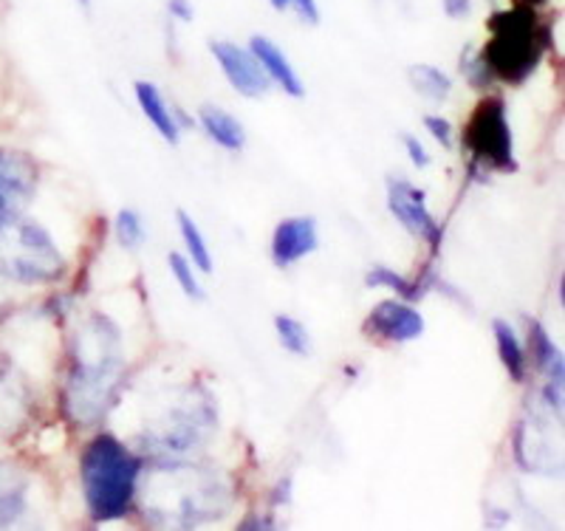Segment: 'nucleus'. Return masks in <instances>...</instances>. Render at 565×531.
I'll return each instance as SVG.
<instances>
[{
	"mask_svg": "<svg viewBox=\"0 0 565 531\" xmlns=\"http://www.w3.org/2000/svg\"><path fill=\"white\" fill-rule=\"evenodd\" d=\"M168 14L170 20H179V23H193L195 18L193 0H168Z\"/></svg>",
	"mask_w": 565,
	"mask_h": 531,
	"instance_id": "obj_27",
	"label": "nucleus"
},
{
	"mask_svg": "<svg viewBox=\"0 0 565 531\" xmlns=\"http://www.w3.org/2000/svg\"><path fill=\"white\" fill-rule=\"evenodd\" d=\"M29 509V478L14 464L0 461V529L18 523Z\"/></svg>",
	"mask_w": 565,
	"mask_h": 531,
	"instance_id": "obj_15",
	"label": "nucleus"
},
{
	"mask_svg": "<svg viewBox=\"0 0 565 531\" xmlns=\"http://www.w3.org/2000/svg\"><path fill=\"white\" fill-rule=\"evenodd\" d=\"M175 224H179L181 241H184V255L190 257V263H193L201 275H210L212 249H210V244H206V237H204V232H201V226L195 224L193 215L184 210L175 212Z\"/></svg>",
	"mask_w": 565,
	"mask_h": 531,
	"instance_id": "obj_19",
	"label": "nucleus"
},
{
	"mask_svg": "<svg viewBox=\"0 0 565 531\" xmlns=\"http://www.w3.org/2000/svg\"><path fill=\"white\" fill-rule=\"evenodd\" d=\"M122 379V337L105 314H90L74 337L65 413L74 424H94L116 402Z\"/></svg>",
	"mask_w": 565,
	"mask_h": 531,
	"instance_id": "obj_1",
	"label": "nucleus"
},
{
	"mask_svg": "<svg viewBox=\"0 0 565 531\" xmlns=\"http://www.w3.org/2000/svg\"><path fill=\"white\" fill-rule=\"evenodd\" d=\"M134 94H136V103H139V110L145 114V119L153 125L156 134L168 141V145H179L181 128L179 123H175L173 105L164 99V94H161L153 83H148V79H136Z\"/></svg>",
	"mask_w": 565,
	"mask_h": 531,
	"instance_id": "obj_13",
	"label": "nucleus"
},
{
	"mask_svg": "<svg viewBox=\"0 0 565 531\" xmlns=\"http://www.w3.org/2000/svg\"><path fill=\"white\" fill-rule=\"evenodd\" d=\"M269 7L275 9V12H286V9H289V0H269Z\"/></svg>",
	"mask_w": 565,
	"mask_h": 531,
	"instance_id": "obj_29",
	"label": "nucleus"
},
{
	"mask_svg": "<svg viewBox=\"0 0 565 531\" xmlns=\"http://www.w3.org/2000/svg\"><path fill=\"white\" fill-rule=\"evenodd\" d=\"M489 43L483 45V60L494 79L509 85L526 83L546 52V26H540L532 7H512L507 12H494L489 20Z\"/></svg>",
	"mask_w": 565,
	"mask_h": 531,
	"instance_id": "obj_3",
	"label": "nucleus"
},
{
	"mask_svg": "<svg viewBox=\"0 0 565 531\" xmlns=\"http://www.w3.org/2000/svg\"><path fill=\"white\" fill-rule=\"evenodd\" d=\"M145 458L114 433H99L79 455V484L90 520L110 523L134 509Z\"/></svg>",
	"mask_w": 565,
	"mask_h": 531,
	"instance_id": "obj_2",
	"label": "nucleus"
},
{
	"mask_svg": "<svg viewBox=\"0 0 565 531\" xmlns=\"http://www.w3.org/2000/svg\"><path fill=\"white\" fill-rule=\"evenodd\" d=\"M77 3H79V7H83V9H90V0H77Z\"/></svg>",
	"mask_w": 565,
	"mask_h": 531,
	"instance_id": "obj_30",
	"label": "nucleus"
},
{
	"mask_svg": "<svg viewBox=\"0 0 565 531\" xmlns=\"http://www.w3.org/2000/svg\"><path fill=\"white\" fill-rule=\"evenodd\" d=\"M472 0H441V12L450 20H467L472 14Z\"/></svg>",
	"mask_w": 565,
	"mask_h": 531,
	"instance_id": "obj_28",
	"label": "nucleus"
},
{
	"mask_svg": "<svg viewBox=\"0 0 565 531\" xmlns=\"http://www.w3.org/2000/svg\"><path fill=\"white\" fill-rule=\"evenodd\" d=\"M402 145H405L407 159H411L413 167H418V170H424V167H430V161H433V159H430V150L424 148L422 139H418V136L405 134V136H402Z\"/></svg>",
	"mask_w": 565,
	"mask_h": 531,
	"instance_id": "obj_25",
	"label": "nucleus"
},
{
	"mask_svg": "<svg viewBox=\"0 0 565 531\" xmlns=\"http://www.w3.org/2000/svg\"><path fill=\"white\" fill-rule=\"evenodd\" d=\"M289 9L306 26H317L320 23V3L317 0H289Z\"/></svg>",
	"mask_w": 565,
	"mask_h": 531,
	"instance_id": "obj_26",
	"label": "nucleus"
},
{
	"mask_svg": "<svg viewBox=\"0 0 565 531\" xmlns=\"http://www.w3.org/2000/svg\"><path fill=\"white\" fill-rule=\"evenodd\" d=\"M387 210L416 241L430 244L433 249L441 246L444 226L438 224L436 215L427 206V192L422 187H416L407 179L387 181Z\"/></svg>",
	"mask_w": 565,
	"mask_h": 531,
	"instance_id": "obj_8",
	"label": "nucleus"
},
{
	"mask_svg": "<svg viewBox=\"0 0 565 531\" xmlns=\"http://www.w3.org/2000/svg\"><path fill=\"white\" fill-rule=\"evenodd\" d=\"M275 333L282 351H289L291 357H309L311 353V333L302 326L297 317L289 314H277L275 317Z\"/></svg>",
	"mask_w": 565,
	"mask_h": 531,
	"instance_id": "obj_20",
	"label": "nucleus"
},
{
	"mask_svg": "<svg viewBox=\"0 0 565 531\" xmlns=\"http://www.w3.org/2000/svg\"><path fill=\"white\" fill-rule=\"evenodd\" d=\"M365 286L367 288H387V291H393L396 297H402V300H411V302H416L418 297L427 295V280L413 283L411 277L398 275V272H393L391 266H385V263H376V266H371V269L365 272Z\"/></svg>",
	"mask_w": 565,
	"mask_h": 531,
	"instance_id": "obj_18",
	"label": "nucleus"
},
{
	"mask_svg": "<svg viewBox=\"0 0 565 531\" xmlns=\"http://www.w3.org/2000/svg\"><path fill=\"white\" fill-rule=\"evenodd\" d=\"M463 148H467L472 170L483 173H518V156H514V136L509 125L507 103L501 96H487L469 116L463 130Z\"/></svg>",
	"mask_w": 565,
	"mask_h": 531,
	"instance_id": "obj_6",
	"label": "nucleus"
},
{
	"mask_svg": "<svg viewBox=\"0 0 565 531\" xmlns=\"http://www.w3.org/2000/svg\"><path fill=\"white\" fill-rule=\"evenodd\" d=\"M40 167L26 150L0 148V226L23 219L38 195Z\"/></svg>",
	"mask_w": 565,
	"mask_h": 531,
	"instance_id": "obj_7",
	"label": "nucleus"
},
{
	"mask_svg": "<svg viewBox=\"0 0 565 531\" xmlns=\"http://www.w3.org/2000/svg\"><path fill=\"white\" fill-rule=\"evenodd\" d=\"M407 83L416 91L418 96H424L427 103H447L452 94V77L447 71H441L438 65L430 63H416L407 68Z\"/></svg>",
	"mask_w": 565,
	"mask_h": 531,
	"instance_id": "obj_17",
	"label": "nucleus"
},
{
	"mask_svg": "<svg viewBox=\"0 0 565 531\" xmlns=\"http://www.w3.org/2000/svg\"><path fill=\"white\" fill-rule=\"evenodd\" d=\"M114 235L119 246L128 252H136L145 244V221L136 210H119L114 221Z\"/></svg>",
	"mask_w": 565,
	"mask_h": 531,
	"instance_id": "obj_22",
	"label": "nucleus"
},
{
	"mask_svg": "<svg viewBox=\"0 0 565 531\" xmlns=\"http://www.w3.org/2000/svg\"><path fill=\"white\" fill-rule=\"evenodd\" d=\"M492 337H494V348H498V357H501L509 379H512V382H526L529 353H526V346L521 342V337H518V331H514L512 322L492 320Z\"/></svg>",
	"mask_w": 565,
	"mask_h": 531,
	"instance_id": "obj_16",
	"label": "nucleus"
},
{
	"mask_svg": "<svg viewBox=\"0 0 565 531\" xmlns=\"http://www.w3.org/2000/svg\"><path fill=\"white\" fill-rule=\"evenodd\" d=\"M424 328H427L424 314L411 300H402V297L376 302L365 320L367 337H376V340L391 342V346H405V342L418 340Z\"/></svg>",
	"mask_w": 565,
	"mask_h": 531,
	"instance_id": "obj_10",
	"label": "nucleus"
},
{
	"mask_svg": "<svg viewBox=\"0 0 565 531\" xmlns=\"http://www.w3.org/2000/svg\"><path fill=\"white\" fill-rule=\"evenodd\" d=\"M218 424L210 393L184 396V402L170 410L164 422L150 427L141 436V458L159 464L161 469H184L206 447V438Z\"/></svg>",
	"mask_w": 565,
	"mask_h": 531,
	"instance_id": "obj_4",
	"label": "nucleus"
},
{
	"mask_svg": "<svg viewBox=\"0 0 565 531\" xmlns=\"http://www.w3.org/2000/svg\"><path fill=\"white\" fill-rule=\"evenodd\" d=\"M210 54L218 63L226 83L246 99H260L271 91V79L266 77L264 65L257 63L249 45H238L232 40H212Z\"/></svg>",
	"mask_w": 565,
	"mask_h": 531,
	"instance_id": "obj_9",
	"label": "nucleus"
},
{
	"mask_svg": "<svg viewBox=\"0 0 565 531\" xmlns=\"http://www.w3.org/2000/svg\"><path fill=\"white\" fill-rule=\"evenodd\" d=\"M461 74L463 79H467L472 88H487V85L494 83L492 71H489L487 60H483V52L481 49H476V45H467L461 52Z\"/></svg>",
	"mask_w": 565,
	"mask_h": 531,
	"instance_id": "obj_23",
	"label": "nucleus"
},
{
	"mask_svg": "<svg viewBox=\"0 0 565 531\" xmlns=\"http://www.w3.org/2000/svg\"><path fill=\"white\" fill-rule=\"evenodd\" d=\"M249 49L257 57V63L264 65L266 77L271 79V85H277L282 94L295 96V99H300V96L306 94V85H302L300 74H297V68L291 65L289 54L282 52L275 40H269L266 34H255V38L249 40Z\"/></svg>",
	"mask_w": 565,
	"mask_h": 531,
	"instance_id": "obj_12",
	"label": "nucleus"
},
{
	"mask_svg": "<svg viewBox=\"0 0 565 531\" xmlns=\"http://www.w3.org/2000/svg\"><path fill=\"white\" fill-rule=\"evenodd\" d=\"M199 125L218 148L230 150V153L244 150L246 128L238 116L230 114V110L218 108V105H204V108L199 110Z\"/></svg>",
	"mask_w": 565,
	"mask_h": 531,
	"instance_id": "obj_14",
	"label": "nucleus"
},
{
	"mask_svg": "<svg viewBox=\"0 0 565 531\" xmlns=\"http://www.w3.org/2000/svg\"><path fill=\"white\" fill-rule=\"evenodd\" d=\"M168 269L170 275H173V280L179 283L181 291H184V297H190V300H204V286H201L199 277H195L199 269L190 263V257H186L184 252H170Z\"/></svg>",
	"mask_w": 565,
	"mask_h": 531,
	"instance_id": "obj_21",
	"label": "nucleus"
},
{
	"mask_svg": "<svg viewBox=\"0 0 565 531\" xmlns=\"http://www.w3.org/2000/svg\"><path fill=\"white\" fill-rule=\"evenodd\" d=\"M63 252L52 232L26 215L12 224L0 226V277L23 286H40V283H57L65 277Z\"/></svg>",
	"mask_w": 565,
	"mask_h": 531,
	"instance_id": "obj_5",
	"label": "nucleus"
},
{
	"mask_svg": "<svg viewBox=\"0 0 565 531\" xmlns=\"http://www.w3.org/2000/svg\"><path fill=\"white\" fill-rule=\"evenodd\" d=\"M320 249V226L311 215H291L282 219L271 232V263L277 269H289L302 257Z\"/></svg>",
	"mask_w": 565,
	"mask_h": 531,
	"instance_id": "obj_11",
	"label": "nucleus"
},
{
	"mask_svg": "<svg viewBox=\"0 0 565 531\" xmlns=\"http://www.w3.org/2000/svg\"><path fill=\"white\" fill-rule=\"evenodd\" d=\"M424 130H427L444 150L456 148V128H452V123L447 116L427 114L424 116Z\"/></svg>",
	"mask_w": 565,
	"mask_h": 531,
	"instance_id": "obj_24",
	"label": "nucleus"
}]
</instances>
